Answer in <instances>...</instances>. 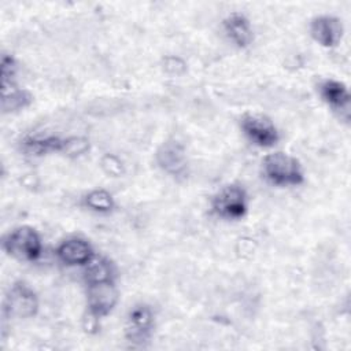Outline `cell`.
Segmentation results:
<instances>
[{
    "mask_svg": "<svg viewBox=\"0 0 351 351\" xmlns=\"http://www.w3.org/2000/svg\"><path fill=\"white\" fill-rule=\"evenodd\" d=\"M265 180L276 186H298L304 182V171L300 162L287 152H271L262 160Z\"/></svg>",
    "mask_w": 351,
    "mask_h": 351,
    "instance_id": "1",
    "label": "cell"
},
{
    "mask_svg": "<svg viewBox=\"0 0 351 351\" xmlns=\"http://www.w3.org/2000/svg\"><path fill=\"white\" fill-rule=\"evenodd\" d=\"M4 252L18 261H37L43 252V241L38 232L27 225L16 226L3 239Z\"/></svg>",
    "mask_w": 351,
    "mask_h": 351,
    "instance_id": "2",
    "label": "cell"
},
{
    "mask_svg": "<svg viewBox=\"0 0 351 351\" xmlns=\"http://www.w3.org/2000/svg\"><path fill=\"white\" fill-rule=\"evenodd\" d=\"M211 213L225 221H239L248 211L247 191L239 184H228L222 186L211 197Z\"/></svg>",
    "mask_w": 351,
    "mask_h": 351,
    "instance_id": "3",
    "label": "cell"
},
{
    "mask_svg": "<svg viewBox=\"0 0 351 351\" xmlns=\"http://www.w3.org/2000/svg\"><path fill=\"white\" fill-rule=\"evenodd\" d=\"M38 311V298L34 289L25 281H15L7 291L3 313L7 318L26 319Z\"/></svg>",
    "mask_w": 351,
    "mask_h": 351,
    "instance_id": "4",
    "label": "cell"
},
{
    "mask_svg": "<svg viewBox=\"0 0 351 351\" xmlns=\"http://www.w3.org/2000/svg\"><path fill=\"white\" fill-rule=\"evenodd\" d=\"M155 314L151 306L137 303L128 311L125 321V337L134 346H144L152 336Z\"/></svg>",
    "mask_w": 351,
    "mask_h": 351,
    "instance_id": "5",
    "label": "cell"
},
{
    "mask_svg": "<svg viewBox=\"0 0 351 351\" xmlns=\"http://www.w3.org/2000/svg\"><path fill=\"white\" fill-rule=\"evenodd\" d=\"M240 129L245 138L259 148H271L280 140V133L270 118L262 114H244Z\"/></svg>",
    "mask_w": 351,
    "mask_h": 351,
    "instance_id": "6",
    "label": "cell"
},
{
    "mask_svg": "<svg viewBox=\"0 0 351 351\" xmlns=\"http://www.w3.org/2000/svg\"><path fill=\"white\" fill-rule=\"evenodd\" d=\"M119 292L115 280L86 284V307L90 318L107 317L117 306Z\"/></svg>",
    "mask_w": 351,
    "mask_h": 351,
    "instance_id": "7",
    "label": "cell"
},
{
    "mask_svg": "<svg viewBox=\"0 0 351 351\" xmlns=\"http://www.w3.org/2000/svg\"><path fill=\"white\" fill-rule=\"evenodd\" d=\"M155 160L159 169L173 178H185L188 174L186 149L177 140L163 141L156 149Z\"/></svg>",
    "mask_w": 351,
    "mask_h": 351,
    "instance_id": "8",
    "label": "cell"
},
{
    "mask_svg": "<svg viewBox=\"0 0 351 351\" xmlns=\"http://www.w3.org/2000/svg\"><path fill=\"white\" fill-rule=\"evenodd\" d=\"M310 34L321 47L335 48L343 38L344 26L341 19L335 15H317L310 22Z\"/></svg>",
    "mask_w": 351,
    "mask_h": 351,
    "instance_id": "9",
    "label": "cell"
},
{
    "mask_svg": "<svg viewBox=\"0 0 351 351\" xmlns=\"http://www.w3.org/2000/svg\"><path fill=\"white\" fill-rule=\"evenodd\" d=\"M222 29L226 38L239 49L248 48L254 41V29L248 16L243 12L234 11L225 16Z\"/></svg>",
    "mask_w": 351,
    "mask_h": 351,
    "instance_id": "10",
    "label": "cell"
},
{
    "mask_svg": "<svg viewBox=\"0 0 351 351\" xmlns=\"http://www.w3.org/2000/svg\"><path fill=\"white\" fill-rule=\"evenodd\" d=\"M56 256L66 266L84 267L95 256V251L88 240L82 237H69L58 245Z\"/></svg>",
    "mask_w": 351,
    "mask_h": 351,
    "instance_id": "11",
    "label": "cell"
},
{
    "mask_svg": "<svg viewBox=\"0 0 351 351\" xmlns=\"http://www.w3.org/2000/svg\"><path fill=\"white\" fill-rule=\"evenodd\" d=\"M318 93L333 111H337L339 114L343 112L348 119L351 96L344 82L335 78H325L318 84Z\"/></svg>",
    "mask_w": 351,
    "mask_h": 351,
    "instance_id": "12",
    "label": "cell"
},
{
    "mask_svg": "<svg viewBox=\"0 0 351 351\" xmlns=\"http://www.w3.org/2000/svg\"><path fill=\"white\" fill-rule=\"evenodd\" d=\"M82 278L85 285L115 280L114 263L108 258L95 254V256L84 266Z\"/></svg>",
    "mask_w": 351,
    "mask_h": 351,
    "instance_id": "13",
    "label": "cell"
},
{
    "mask_svg": "<svg viewBox=\"0 0 351 351\" xmlns=\"http://www.w3.org/2000/svg\"><path fill=\"white\" fill-rule=\"evenodd\" d=\"M23 152L32 156H43L47 154L62 152L63 138L56 136H26L21 141Z\"/></svg>",
    "mask_w": 351,
    "mask_h": 351,
    "instance_id": "14",
    "label": "cell"
},
{
    "mask_svg": "<svg viewBox=\"0 0 351 351\" xmlns=\"http://www.w3.org/2000/svg\"><path fill=\"white\" fill-rule=\"evenodd\" d=\"M32 101V93L26 89L19 88L16 82L10 86H1V110L4 114L23 110L30 106Z\"/></svg>",
    "mask_w": 351,
    "mask_h": 351,
    "instance_id": "15",
    "label": "cell"
},
{
    "mask_svg": "<svg viewBox=\"0 0 351 351\" xmlns=\"http://www.w3.org/2000/svg\"><path fill=\"white\" fill-rule=\"evenodd\" d=\"M84 203L90 211L99 214L111 213L115 207L112 195L106 189H92L85 195Z\"/></svg>",
    "mask_w": 351,
    "mask_h": 351,
    "instance_id": "16",
    "label": "cell"
},
{
    "mask_svg": "<svg viewBox=\"0 0 351 351\" xmlns=\"http://www.w3.org/2000/svg\"><path fill=\"white\" fill-rule=\"evenodd\" d=\"M0 69H1V86H10L15 84L18 62L14 58V55L3 52L1 60H0Z\"/></svg>",
    "mask_w": 351,
    "mask_h": 351,
    "instance_id": "17",
    "label": "cell"
},
{
    "mask_svg": "<svg viewBox=\"0 0 351 351\" xmlns=\"http://www.w3.org/2000/svg\"><path fill=\"white\" fill-rule=\"evenodd\" d=\"M89 149V140L80 136H73L63 138V148L62 154L70 158H77L84 155Z\"/></svg>",
    "mask_w": 351,
    "mask_h": 351,
    "instance_id": "18",
    "label": "cell"
}]
</instances>
